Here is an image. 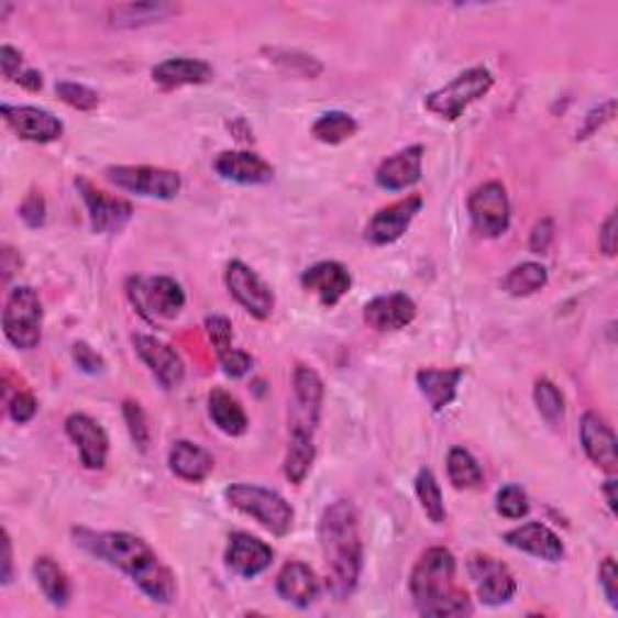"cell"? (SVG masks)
Here are the masks:
<instances>
[{
	"mask_svg": "<svg viewBox=\"0 0 618 618\" xmlns=\"http://www.w3.org/2000/svg\"><path fill=\"white\" fill-rule=\"evenodd\" d=\"M462 377H464V367L418 369V375H416L418 389L426 397L432 413L444 411L456 399V389H460Z\"/></svg>",
	"mask_w": 618,
	"mask_h": 618,
	"instance_id": "obj_27",
	"label": "cell"
},
{
	"mask_svg": "<svg viewBox=\"0 0 618 618\" xmlns=\"http://www.w3.org/2000/svg\"><path fill=\"white\" fill-rule=\"evenodd\" d=\"M357 133V121L345 111H327L312 123V135L319 143L339 145Z\"/></svg>",
	"mask_w": 618,
	"mask_h": 618,
	"instance_id": "obj_35",
	"label": "cell"
},
{
	"mask_svg": "<svg viewBox=\"0 0 618 618\" xmlns=\"http://www.w3.org/2000/svg\"><path fill=\"white\" fill-rule=\"evenodd\" d=\"M66 435L78 448L80 464L90 472H102L109 460V435L88 413H70L66 418Z\"/></svg>",
	"mask_w": 618,
	"mask_h": 618,
	"instance_id": "obj_15",
	"label": "cell"
},
{
	"mask_svg": "<svg viewBox=\"0 0 618 618\" xmlns=\"http://www.w3.org/2000/svg\"><path fill=\"white\" fill-rule=\"evenodd\" d=\"M317 456L314 438L309 435H290L288 450H286V462H283V474L290 481L293 486L305 484V478L312 472Z\"/></svg>",
	"mask_w": 618,
	"mask_h": 618,
	"instance_id": "obj_32",
	"label": "cell"
},
{
	"mask_svg": "<svg viewBox=\"0 0 618 618\" xmlns=\"http://www.w3.org/2000/svg\"><path fill=\"white\" fill-rule=\"evenodd\" d=\"M15 82L20 85V88L27 90V92H40L42 85H44L40 70H22L20 78Z\"/></svg>",
	"mask_w": 618,
	"mask_h": 618,
	"instance_id": "obj_51",
	"label": "cell"
},
{
	"mask_svg": "<svg viewBox=\"0 0 618 618\" xmlns=\"http://www.w3.org/2000/svg\"><path fill=\"white\" fill-rule=\"evenodd\" d=\"M206 331H208L210 343H213L216 355H222V353H228L232 349L234 333H232V321L228 317L210 314L206 319Z\"/></svg>",
	"mask_w": 618,
	"mask_h": 618,
	"instance_id": "obj_41",
	"label": "cell"
},
{
	"mask_svg": "<svg viewBox=\"0 0 618 618\" xmlns=\"http://www.w3.org/2000/svg\"><path fill=\"white\" fill-rule=\"evenodd\" d=\"M44 307L30 286L12 288L3 309V333L20 351H34L42 343Z\"/></svg>",
	"mask_w": 618,
	"mask_h": 618,
	"instance_id": "obj_6",
	"label": "cell"
},
{
	"mask_svg": "<svg viewBox=\"0 0 618 618\" xmlns=\"http://www.w3.org/2000/svg\"><path fill=\"white\" fill-rule=\"evenodd\" d=\"M466 567L481 602L488 604V607H503V604L512 602L517 592V580L503 561L486 553H474Z\"/></svg>",
	"mask_w": 618,
	"mask_h": 618,
	"instance_id": "obj_11",
	"label": "cell"
},
{
	"mask_svg": "<svg viewBox=\"0 0 618 618\" xmlns=\"http://www.w3.org/2000/svg\"><path fill=\"white\" fill-rule=\"evenodd\" d=\"M225 286L254 319H268L276 307L274 290L244 262H230L225 268Z\"/></svg>",
	"mask_w": 618,
	"mask_h": 618,
	"instance_id": "obj_12",
	"label": "cell"
},
{
	"mask_svg": "<svg viewBox=\"0 0 618 618\" xmlns=\"http://www.w3.org/2000/svg\"><path fill=\"white\" fill-rule=\"evenodd\" d=\"M0 114H3L8 126L15 131L22 141L30 143H54L64 135V121L54 117L52 111L30 107V104H3L0 107Z\"/></svg>",
	"mask_w": 618,
	"mask_h": 618,
	"instance_id": "obj_14",
	"label": "cell"
},
{
	"mask_svg": "<svg viewBox=\"0 0 618 618\" xmlns=\"http://www.w3.org/2000/svg\"><path fill=\"white\" fill-rule=\"evenodd\" d=\"M302 288L307 293H314L319 302L324 307H336L351 290V274L349 268L339 262H319L309 266L300 276Z\"/></svg>",
	"mask_w": 618,
	"mask_h": 618,
	"instance_id": "obj_21",
	"label": "cell"
},
{
	"mask_svg": "<svg viewBox=\"0 0 618 618\" xmlns=\"http://www.w3.org/2000/svg\"><path fill=\"white\" fill-rule=\"evenodd\" d=\"M76 187H78V194L82 196L85 208H88L90 225L95 232L111 234V232H119L129 225V220L133 218V206L129 201L100 191L92 181H88L85 177L76 179Z\"/></svg>",
	"mask_w": 618,
	"mask_h": 618,
	"instance_id": "obj_13",
	"label": "cell"
},
{
	"mask_svg": "<svg viewBox=\"0 0 618 618\" xmlns=\"http://www.w3.org/2000/svg\"><path fill=\"white\" fill-rule=\"evenodd\" d=\"M448 478L456 490H472L484 484V468L478 466L472 452L464 448H454L448 454Z\"/></svg>",
	"mask_w": 618,
	"mask_h": 618,
	"instance_id": "obj_34",
	"label": "cell"
},
{
	"mask_svg": "<svg viewBox=\"0 0 618 618\" xmlns=\"http://www.w3.org/2000/svg\"><path fill=\"white\" fill-rule=\"evenodd\" d=\"M56 95L60 102H66L68 107L78 109V111H95L97 107H100V95L82 82H68V80L58 82Z\"/></svg>",
	"mask_w": 618,
	"mask_h": 618,
	"instance_id": "obj_39",
	"label": "cell"
},
{
	"mask_svg": "<svg viewBox=\"0 0 618 618\" xmlns=\"http://www.w3.org/2000/svg\"><path fill=\"white\" fill-rule=\"evenodd\" d=\"M420 208H423V196L413 194L409 199H401L397 203L377 210L373 220L367 222L365 240L377 246H387L401 240L406 230L411 228L413 218L420 213Z\"/></svg>",
	"mask_w": 618,
	"mask_h": 618,
	"instance_id": "obj_16",
	"label": "cell"
},
{
	"mask_svg": "<svg viewBox=\"0 0 618 618\" xmlns=\"http://www.w3.org/2000/svg\"><path fill=\"white\" fill-rule=\"evenodd\" d=\"M496 510L505 519H522L529 515V500L519 486H503L496 496Z\"/></svg>",
	"mask_w": 618,
	"mask_h": 618,
	"instance_id": "obj_40",
	"label": "cell"
},
{
	"mask_svg": "<svg viewBox=\"0 0 618 618\" xmlns=\"http://www.w3.org/2000/svg\"><path fill=\"white\" fill-rule=\"evenodd\" d=\"M534 404H537V411L541 413V418L547 420L549 426H561L563 418H565V399L561 389L553 385L551 379L541 377L537 379L534 385Z\"/></svg>",
	"mask_w": 618,
	"mask_h": 618,
	"instance_id": "obj_37",
	"label": "cell"
},
{
	"mask_svg": "<svg viewBox=\"0 0 618 618\" xmlns=\"http://www.w3.org/2000/svg\"><path fill=\"white\" fill-rule=\"evenodd\" d=\"M580 442L587 460L599 466L602 472L614 476L618 472V452H616V435L611 426L599 413L587 411L580 420Z\"/></svg>",
	"mask_w": 618,
	"mask_h": 618,
	"instance_id": "obj_18",
	"label": "cell"
},
{
	"mask_svg": "<svg viewBox=\"0 0 618 618\" xmlns=\"http://www.w3.org/2000/svg\"><path fill=\"white\" fill-rule=\"evenodd\" d=\"M276 592L283 602L298 609H309L321 595V583L317 573L302 561H290L283 565L276 577Z\"/></svg>",
	"mask_w": 618,
	"mask_h": 618,
	"instance_id": "obj_25",
	"label": "cell"
},
{
	"mask_svg": "<svg viewBox=\"0 0 618 618\" xmlns=\"http://www.w3.org/2000/svg\"><path fill=\"white\" fill-rule=\"evenodd\" d=\"M416 496L420 500V508L428 515L432 525H442L448 519V510H444V498L435 474L430 468H420L416 476Z\"/></svg>",
	"mask_w": 618,
	"mask_h": 618,
	"instance_id": "obj_36",
	"label": "cell"
},
{
	"mask_svg": "<svg viewBox=\"0 0 618 618\" xmlns=\"http://www.w3.org/2000/svg\"><path fill=\"white\" fill-rule=\"evenodd\" d=\"M133 345H135V353H139V357L155 375L159 385L165 389H175L181 385L184 375H187V367H184L181 355L172 349L169 343L159 341L155 336H147V333H135Z\"/></svg>",
	"mask_w": 618,
	"mask_h": 618,
	"instance_id": "obj_17",
	"label": "cell"
},
{
	"mask_svg": "<svg viewBox=\"0 0 618 618\" xmlns=\"http://www.w3.org/2000/svg\"><path fill=\"white\" fill-rule=\"evenodd\" d=\"M423 145H409L391 157L382 159V165L375 172L377 187L385 191H406L416 187L420 177H423Z\"/></svg>",
	"mask_w": 618,
	"mask_h": 618,
	"instance_id": "obj_19",
	"label": "cell"
},
{
	"mask_svg": "<svg viewBox=\"0 0 618 618\" xmlns=\"http://www.w3.org/2000/svg\"><path fill=\"white\" fill-rule=\"evenodd\" d=\"M604 496H607L609 510L616 515V481L614 478H609L607 484H604Z\"/></svg>",
	"mask_w": 618,
	"mask_h": 618,
	"instance_id": "obj_53",
	"label": "cell"
},
{
	"mask_svg": "<svg viewBox=\"0 0 618 618\" xmlns=\"http://www.w3.org/2000/svg\"><path fill=\"white\" fill-rule=\"evenodd\" d=\"M493 82H496V78H493L488 68H468L444 88L430 92L426 97V109L444 121H456L474 102L484 100L493 90Z\"/></svg>",
	"mask_w": 618,
	"mask_h": 618,
	"instance_id": "obj_5",
	"label": "cell"
},
{
	"mask_svg": "<svg viewBox=\"0 0 618 618\" xmlns=\"http://www.w3.org/2000/svg\"><path fill=\"white\" fill-rule=\"evenodd\" d=\"M555 238V225L551 218L539 220L534 230L529 234V252L531 254H547L551 250V242Z\"/></svg>",
	"mask_w": 618,
	"mask_h": 618,
	"instance_id": "obj_48",
	"label": "cell"
},
{
	"mask_svg": "<svg viewBox=\"0 0 618 618\" xmlns=\"http://www.w3.org/2000/svg\"><path fill=\"white\" fill-rule=\"evenodd\" d=\"M599 250L607 256H616V213H611L599 228Z\"/></svg>",
	"mask_w": 618,
	"mask_h": 618,
	"instance_id": "obj_50",
	"label": "cell"
},
{
	"mask_svg": "<svg viewBox=\"0 0 618 618\" xmlns=\"http://www.w3.org/2000/svg\"><path fill=\"white\" fill-rule=\"evenodd\" d=\"M76 539L85 551L126 573L147 599L172 604L177 597V580L145 539L129 531L76 529Z\"/></svg>",
	"mask_w": 618,
	"mask_h": 618,
	"instance_id": "obj_1",
	"label": "cell"
},
{
	"mask_svg": "<svg viewBox=\"0 0 618 618\" xmlns=\"http://www.w3.org/2000/svg\"><path fill=\"white\" fill-rule=\"evenodd\" d=\"M179 5L172 3H123L109 8V22L114 27H141L177 15Z\"/></svg>",
	"mask_w": 618,
	"mask_h": 618,
	"instance_id": "obj_31",
	"label": "cell"
},
{
	"mask_svg": "<svg viewBox=\"0 0 618 618\" xmlns=\"http://www.w3.org/2000/svg\"><path fill=\"white\" fill-rule=\"evenodd\" d=\"M70 355H73V363H76L85 375H102L104 373V367H107L104 357L97 353L90 343L76 341L70 349Z\"/></svg>",
	"mask_w": 618,
	"mask_h": 618,
	"instance_id": "obj_42",
	"label": "cell"
},
{
	"mask_svg": "<svg viewBox=\"0 0 618 618\" xmlns=\"http://www.w3.org/2000/svg\"><path fill=\"white\" fill-rule=\"evenodd\" d=\"M416 609L423 616H472L466 589L456 585V559L450 549L432 547L413 565L409 580Z\"/></svg>",
	"mask_w": 618,
	"mask_h": 618,
	"instance_id": "obj_3",
	"label": "cell"
},
{
	"mask_svg": "<svg viewBox=\"0 0 618 618\" xmlns=\"http://www.w3.org/2000/svg\"><path fill=\"white\" fill-rule=\"evenodd\" d=\"M104 177L114 184L117 189H123L145 199L172 201L181 191V177L177 172L151 167V165H117L107 167Z\"/></svg>",
	"mask_w": 618,
	"mask_h": 618,
	"instance_id": "obj_8",
	"label": "cell"
},
{
	"mask_svg": "<svg viewBox=\"0 0 618 618\" xmlns=\"http://www.w3.org/2000/svg\"><path fill=\"white\" fill-rule=\"evenodd\" d=\"M34 577L36 585L44 592V597L54 604V607H66L70 599V580L64 573L52 555H36L34 561Z\"/></svg>",
	"mask_w": 618,
	"mask_h": 618,
	"instance_id": "obj_30",
	"label": "cell"
},
{
	"mask_svg": "<svg viewBox=\"0 0 618 618\" xmlns=\"http://www.w3.org/2000/svg\"><path fill=\"white\" fill-rule=\"evenodd\" d=\"M36 411H40V404H36L32 391L20 389V391L15 394V397L8 399V413H10V418L15 420V423H20V426L30 423V420L36 416Z\"/></svg>",
	"mask_w": 618,
	"mask_h": 618,
	"instance_id": "obj_44",
	"label": "cell"
},
{
	"mask_svg": "<svg viewBox=\"0 0 618 618\" xmlns=\"http://www.w3.org/2000/svg\"><path fill=\"white\" fill-rule=\"evenodd\" d=\"M218 361H220L222 373H225V375L232 377V379L244 377V375L252 369V365H254L252 355H250V353H244V351H238V349H230L228 353L218 355Z\"/></svg>",
	"mask_w": 618,
	"mask_h": 618,
	"instance_id": "obj_45",
	"label": "cell"
},
{
	"mask_svg": "<svg viewBox=\"0 0 618 618\" xmlns=\"http://www.w3.org/2000/svg\"><path fill=\"white\" fill-rule=\"evenodd\" d=\"M503 539L508 547H512L517 551H525L529 555H534V559H541L547 563H559L565 555V547H563L561 537L541 522H527L522 527H515Z\"/></svg>",
	"mask_w": 618,
	"mask_h": 618,
	"instance_id": "obj_24",
	"label": "cell"
},
{
	"mask_svg": "<svg viewBox=\"0 0 618 618\" xmlns=\"http://www.w3.org/2000/svg\"><path fill=\"white\" fill-rule=\"evenodd\" d=\"M468 218L481 238L496 240L508 232L512 208L508 189L500 181H486L468 194Z\"/></svg>",
	"mask_w": 618,
	"mask_h": 618,
	"instance_id": "obj_10",
	"label": "cell"
},
{
	"mask_svg": "<svg viewBox=\"0 0 618 618\" xmlns=\"http://www.w3.org/2000/svg\"><path fill=\"white\" fill-rule=\"evenodd\" d=\"M324 406V382L314 367L298 363L293 373V397L288 406L290 435L314 438Z\"/></svg>",
	"mask_w": 618,
	"mask_h": 618,
	"instance_id": "obj_7",
	"label": "cell"
},
{
	"mask_svg": "<svg viewBox=\"0 0 618 618\" xmlns=\"http://www.w3.org/2000/svg\"><path fill=\"white\" fill-rule=\"evenodd\" d=\"M20 68H22V54L18 52V48L10 44L0 46V70H3V78L15 82L22 73Z\"/></svg>",
	"mask_w": 618,
	"mask_h": 618,
	"instance_id": "obj_49",
	"label": "cell"
},
{
	"mask_svg": "<svg viewBox=\"0 0 618 618\" xmlns=\"http://www.w3.org/2000/svg\"><path fill=\"white\" fill-rule=\"evenodd\" d=\"M418 314L416 302L406 293H389L369 300L365 305V321L375 331H401L411 324Z\"/></svg>",
	"mask_w": 618,
	"mask_h": 618,
	"instance_id": "obj_23",
	"label": "cell"
},
{
	"mask_svg": "<svg viewBox=\"0 0 618 618\" xmlns=\"http://www.w3.org/2000/svg\"><path fill=\"white\" fill-rule=\"evenodd\" d=\"M549 283V271L537 262H525L517 264L515 268L508 271V276L503 278V290L512 295V298H527V295H534L541 288H547Z\"/></svg>",
	"mask_w": 618,
	"mask_h": 618,
	"instance_id": "obj_33",
	"label": "cell"
},
{
	"mask_svg": "<svg viewBox=\"0 0 618 618\" xmlns=\"http://www.w3.org/2000/svg\"><path fill=\"white\" fill-rule=\"evenodd\" d=\"M10 10H12V5H5V3H3V5H0V20H5V15H8V12H10Z\"/></svg>",
	"mask_w": 618,
	"mask_h": 618,
	"instance_id": "obj_54",
	"label": "cell"
},
{
	"mask_svg": "<svg viewBox=\"0 0 618 618\" xmlns=\"http://www.w3.org/2000/svg\"><path fill=\"white\" fill-rule=\"evenodd\" d=\"M20 218L22 222L27 228L36 230V228H42L44 222H46V201H44V196L40 191H30L27 196H24V201L20 203Z\"/></svg>",
	"mask_w": 618,
	"mask_h": 618,
	"instance_id": "obj_43",
	"label": "cell"
},
{
	"mask_svg": "<svg viewBox=\"0 0 618 618\" xmlns=\"http://www.w3.org/2000/svg\"><path fill=\"white\" fill-rule=\"evenodd\" d=\"M208 416L213 420L220 432H225L230 438H240L250 428V418L242 409V404L232 397L230 391L216 387L208 394Z\"/></svg>",
	"mask_w": 618,
	"mask_h": 618,
	"instance_id": "obj_29",
	"label": "cell"
},
{
	"mask_svg": "<svg viewBox=\"0 0 618 618\" xmlns=\"http://www.w3.org/2000/svg\"><path fill=\"white\" fill-rule=\"evenodd\" d=\"M225 563L240 577H256L274 563V549L246 531H234L225 549Z\"/></svg>",
	"mask_w": 618,
	"mask_h": 618,
	"instance_id": "obj_20",
	"label": "cell"
},
{
	"mask_svg": "<svg viewBox=\"0 0 618 618\" xmlns=\"http://www.w3.org/2000/svg\"><path fill=\"white\" fill-rule=\"evenodd\" d=\"M225 498L232 508L256 519L274 537H286L293 529L295 510L276 490L254 484H232L225 488Z\"/></svg>",
	"mask_w": 618,
	"mask_h": 618,
	"instance_id": "obj_4",
	"label": "cell"
},
{
	"mask_svg": "<svg viewBox=\"0 0 618 618\" xmlns=\"http://www.w3.org/2000/svg\"><path fill=\"white\" fill-rule=\"evenodd\" d=\"M167 462L172 474L179 476L181 481H189V484H203V481L213 474L216 460L213 454L203 450L201 444L189 442V440H177L169 448Z\"/></svg>",
	"mask_w": 618,
	"mask_h": 618,
	"instance_id": "obj_26",
	"label": "cell"
},
{
	"mask_svg": "<svg viewBox=\"0 0 618 618\" xmlns=\"http://www.w3.org/2000/svg\"><path fill=\"white\" fill-rule=\"evenodd\" d=\"M614 114H616V102L614 100L599 104L595 111H589L587 119H585V126L577 131V141H585V139H589L592 133H597L604 126V123H609L614 119Z\"/></svg>",
	"mask_w": 618,
	"mask_h": 618,
	"instance_id": "obj_46",
	"label": "cell"
},
{
	"mask_svg": "<svg viewBox=\"0 0 618 618\" xmlns=\"http://www.w3.org/2000/svg\"><path fill=\"white\" fill-rule=\"evenodd\" d=\"M153 80L163 88H184V85H203L213 80V68L201 58L177 56L167 58L153 68Z\"/></svg>",
	"mask_w": 618,
	"mask_h": 618,
	"instance_id": "obj_28",
	"label": "cell"
},
{
	"mask_svg": "<svg viewBox=\"0 0 618 618\" xmlns=\"http://www.w3.org/2000/svg\"><path fill=\"white\" fill-rule=\"evenodd\" d=\"M599 585L604 589V597L611 604V609H618V567L611 555L599 565Z\"/></svg>",
	"mask_w": 618,
	"mask_h": 618,
	"instance_id": "obj_47",
	"label": "cell"
},
{
	"mask_svg": "<svg viewBox=\"0 0 618 618\" xmlns=\"http://www.w3.org/2000/svg\"><path fill=\"white\" fill-rule=\"evenodd\" d=\"M129 300L145 319H175L184 305H187V295L175 278L169 276H155V278H131L129 286Z\"/></svg>",
	"mask_w": 618,
	"mask_h": 618,
	"instance_id": "obj_9",
	"label": "cell"
},
{
	"mask_svg": "<svg viewBox=\"0 0 618 618\" xmlns=\"http://www.w3.org/2000/svg\"><path fill=\"white\" fill-rule=\"evenodd\" d=\"M319 547L327 565V589L336 602L353 597L361 583L365 549L361 515L351 500H333L319 519Z\"/></svg>",
	"mask_w": 618,
	"mask_h": 618,
	"instance_id": "obj_2",
	"label": "cell"
},
{
	"mask_svg": "<svg viewBox=\"0 0 618 618\" xmlns=\"http://www.w3.org/2000/svg\"><path fill=\"white\" fill-rule=\"evenodd\" d=\"M0 580H3V585L12 583V539L8 529H3V575H0Z\"/></svg>",
	"mask_w": 618,
	"mask_h": 618,
	"instance_id": "obj_52",
	"label": "cell"
},
{
	"mask_svg": "<svg viewBox=\"0 0 618 618\" xmlns=\"http://www.w3.org/2000/svg\"><path fill=\"white\" fill-rule=\"evenodd\" d=\"M123 420H126L129 435L135 448L141 452H147V448H151V426H147V416L143 411V406L133 399L123 401Z\"/></svg>",
	"mask_w": 618,
	"mask_h": 618,
	"instance_id": "obj_38",
	"label": "cell"
},
{
	"mask_svg": "<svg viewBox=\"0 0 618 618\" xmlns=\"http://www.w3.org/2000/svg\"><path fill=\"white\" fill-rule=\"evenodd\" d=\"M213 169L222 179L244 184V187H256V184H268L274 179L276 169L271 167L262 155L250 151H225L216 157Z\"/></svg>",
	"mask_w": 618,
	"mask_h": 618,
	"instance_id": "obj_22",
	"label": "cell"
}]
</instances>
